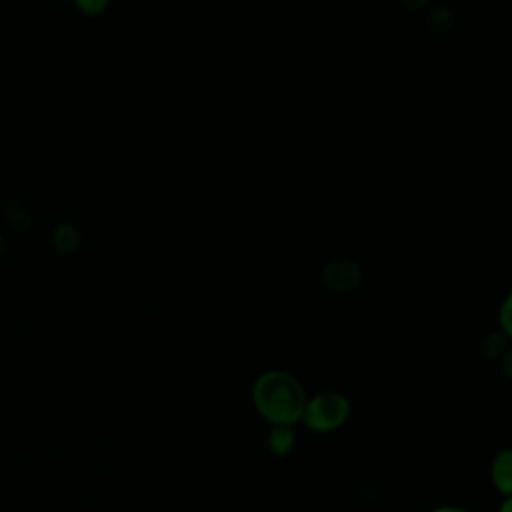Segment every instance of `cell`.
I'll use <instances>...</instances> for the list:
<instances>
[{"label": "cell", "instance_id": "obj_1", "mask_svg": "<svg viewBox=\"0 0 512 512\" xmlns=\"http://www.w3.org/2000/svg\"><path fill=\"white\" fill-rule=\"evenodd\" d=\"M254 404L264 418L286 426L304 414L306 398L304 390L292 376L272 370L256 380Z\"/></svg>", "mask_w": 512, "mask_h": 512}, {"label": "cell", "instance_id": "obj_2", "mask_svg": "<svg viewBox=\"0 0 512 512\" xmlns=\"http://www.w3.org/2000/svg\"><path fill=\"white\" fill-rule=\"evenodd\" d=\"M350 414V404L344 396L326 392L316 396L312 402L304 406V420L312 430L328 432L338 428Z\"/></svg>", "mask_w": 512, "mask_h": 512}, {"label": "cell", "instance_id": "obj_3", "mask_svg": "<svg viewBox=\"0 0 512 512\" xmlns=\"http://www.w3.org/2000/svg\"><path fill=\"white\" fill-rule=\"evenodd\" d=\"M492 482L504 494H512V450H502L492 462Z\"/></svg>", "mask_w": 512, "mask_h": 512}, {"label": "cell", "instance_id": "obj_4", "mask_svg": "<svg viewBox=\"0 0 512 512\" xmlns=\"http://www.w3.org/2000/svg\"><path fill=\"white\" fill-rule=\"evenodd\" d=\"M52 244L58 252L70 254L80 246V232L72 224H60L52 234Z\"/></svg>", "mask_w": 512, "mask_h": 512}, {"label": "cell", "instance_id": "obj_5", "mask_svg": "<svg viewBox=\"0 0 512 512\" xmlns=\"http://www.w3.org/2000/svg\"><path fill=\"white\" fill-rule=\"evenodd\" d=\"M268 442H270V448L272 452L276 454H286L290 452L292 444H294V434L292 430H288L286 426H278L272 430V434L268 436Z\"/></svg>", "mask_w": 512, "mask_h": 512}, {"label": "cell", "instance_id": "obj_6", "mask_svg": "<svg viewBox=\"0 0 512 512\" xmlns=\"http://www.w3.org/2000/svg\"><path fill=\"white\" fill-rule=\"evenodd\" d=\"M74 6L82 12V14H88V16H96L100 12H104L108 8V2L110 0H72Z\"/></svg>", "mask_w": 512, "mask_h": 512}, {"label": "cell", "instance_id": "obj_7", "mask_svg": "<svg viewBox=\"0 0 512 512\" xmlns=\"http://www.w3.org/2000/svg\"><path fill=\"white\" fill-rule=\"evenodd\" d=\"M500 322H502V328L508 336H512V294L504 300V306H502V312H500Z\"/></svg>", "mask_w": 512, "mask_h": 512}, {"label": "cell", "instance_id": "obj_8", "mask_svg": "<svg viewBox=\"0 0 512 512\" xmlns=\"http://www.w3.org/2000/svg\"><path fill=\"white\" fill-rule=\"evenodd\" d=\"M500 512H512V496L502 504V508H500Z\"/></svg>", "mask_w": 512, "mask_h": 512}, {"label": "cell", "instance_id": "obj_9", "mask_svg": "<svg viewBox=\"0 0 512 512\" xmlns=\"http://www.w3.org/2000/svg\"><path fill=\"white\" fill-rule=\"evenodd\" d=\"M434 512H464V510H460V508H438V510H434Z\"/></svg>", "mask_w": 512, "mask_h": 512}, {"label": "cell", "instance_id": "obj_10", "mask_svg": "<svg viewBox=\"0 0 512 512\" xmlns=\"http://www.w3.org/2000/svg\"><path fill=\"white\" fill-rule=\"evenodd\" d=\"M2 252H4V238H2V234H0V256H2Z\"/></svg>", "mask_w": 512, "mask_h": 512}]
</instances>
